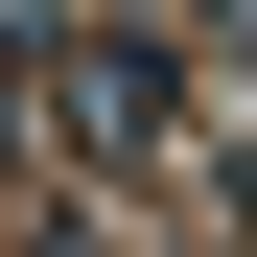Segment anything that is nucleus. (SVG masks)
<instances>
[{"label": "nucleus", "instance_id": "1", "mask_svg": "<svg viewBox=\"0 0 257 257\" xmlns=\"http://www.w3.org/2000/svg\"><path fill=\"white\" fill-rule=\"evenodd\" d=\"M70 141H94V164L164 141V24H94V47H70Z\"/></svg>", "mask_w": 257, "mask_h": 257}]
</instances>
